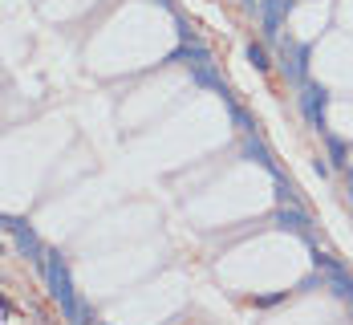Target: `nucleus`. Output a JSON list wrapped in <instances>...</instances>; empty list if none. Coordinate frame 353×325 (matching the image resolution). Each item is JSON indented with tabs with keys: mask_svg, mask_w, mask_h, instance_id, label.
Here are the masks:
<instances>
[{
	"mask_svg": "<svg viewBox=\"0 0 353 325\" xmlns=\"http://www.w3.org/2000/svg\"><path fill=\"white\" fill-rule=\"evenodd\" d=\"M272 224H276L281 232H292V236H301L309 248L317 244V236H313V216H309L301 204H281V208H276V216H272Z\"/></svg>",
	"mask_w": 353,
	"mask_h": 325,
	"instance_id": "4",
	"label": "nucleus"
},
{
	"mask_svg": "<svg viewBox=\"0 0 353 325\" xmlns=\"http://www.w3.org/2000/svg\"><path fill=\"white\" fill-rule=\"evenodd\" d=\"M223 102H228V114H232V122H236V126H240V130H244V135H252V130H256V126H260V122H256V118H252V114H248V110L240 106V102H236V98H232V94H228V98H223Z\"/></svg>",
	"mask_w": 353,
	"mask_h": 325,
	"instance_id": "11",
	"label": "nucleus"
},
{
	"mask_svg": "<svg viewBox=\"0 0 353 325\" xmlns=\"http://www.w3.org/2000/svg\"><path fill=\"white\" fill-rule=\"evenodd\" d=\"M313 171H317L321 179H325V175L333 171V163H329V159H313Z\"/></svg>",
	"mask_w": 353,
	"mask_h": 325,
	"instance_id": "16",
	"label": "nucleus"
},
{
	"mask_svg": "<svg viewBox=\"0 0 353 325\" xmlns=\"http://www.w3.org/2000/svg\"><path fill=\"white\" fill-rule=\"evenodd\" d=\"M175 29H179V37H183V41H195V29H191L183 17H175Z\"/></svg>",
	"mask_w": 353,
	"mask_h": 325,
	"instance_id": "15",
	"label": "nucleus"
},
{
	"mask_svg": "<svg viewBox=\"0 0 353 325\" xmlns=\"http://www.w3.org/2000/svg\"><path fill=\"white\" fill-rule=\"evenodd\" d=\"M12 236H17V253L25 256V260H33L37 268L45 273V253H49V248L41 244V236L33 232V224H25V228H17Z\"/></svg>",
	"mask_w": 353,
	"mask_h": 325,
	"instance_id": "6",
	"label": "nucleus"
},
{
	"mask_svg": "<svg viewBox=\"0 0 353 325\" xmlns=\"http://www.w3.org/2000/svg\"><path fill=\"white\" fill-rule=\"evenodd\" d=\"M301 94H296V102H301V114H305V122L317 130V135H325L329 130V90L321 86V81H301L296 86Z\"/></svg>",
	"mask_w": 353,
	"mask_h": 325,
	"instance_id": "3",
	"label": "nucleus"
},
{
	"mask_svg": "<svg viewBox=\"0 0 353 325\" xmlns=\"http://www.w3.org/2000/svg\"><path fill=\"white\" fill-rule=\"evenodd\" d=\"M281 301H284V293H268V297H256V309H272Z\"/></svg>",
	"mask_w": 353,
	"mask_h": 325,
	"instance_id": "14",
	"label": "nucleus"
},
{
	"mask_svg": "<svg viewBox=\"0 0 353 325\" xmlns=\"http://www.w3.org/2000/svg\"><path fill=\"white\" fill-rule=\"evenodd\" d=\"M159 4H163V8H171V0H159Z\"/></svg>",
	"mask_w": 353,
	"mask_h": 325,
	"instance_id": "18",
	"label": "nucleus"
},
{
	"mask_svg": "<svg viewBox=\"0 0 353 325\" xmlns=\"http://www.w3.org/2000/svg\"><path fill=\"white\" fill-rule=\"evenodd\" d=\"M45 285H49V297L61 305V313H65V322H81V297L73 289V277H70V260L61 248H49L45 253Z\"/></svg>",
	"mask_w": 353,
	"mask_h": 325,
	"instance_id": "1",
	"label": "nucleus"
},
{
	"mask_svg": "<svg viewBox=\"0 0 353 325\" xmlns=\"http://www.w3.org/2000/svg\"><path fill=\"white\" fill-rule=\"evenodd\" d=\"M240 155H244L248 163H256V167L272 171V175L281 171V167H276V159H272V150H268V146H264L260 139H256V130H252V135H244V143H240Z\"/></svg>",
	"mask_w": 353,
	"mask_h": 325,
	"instance_id": "7",
	"label": "nucleus"
},
{
	"mask_svg": "<svg viewBox=\"0 0 353 325\" xmlns=\"http://www.w3.org/2000/svg\"><path fill=\"white\" fill-rule=\"evenodd\" d=\"M321 139H325V150H329V163H333V167H350V143H345L341 135H329V130H325Z\"/></svg>",
	"mask_w": 353,
	"mask_h": 325,
	"instance_id": "10",
	"label": "nucleus"
},
{
	"mask_svg": "<svg viewBox=\"0 0 353 325\" xmlns=\"http://www.w3.org/2000/svg\"><path fill=\"white\" fill-rule=\"evenodd\" d=\"M345 195H350V204H353V167H345Z\"/></svg>",
	"mask_w": 353,
	"mask_h": 325,
	"instance_id": "17",
	"label": "nucleus"
},
{
	"mask_svg": "<svg viewBox=\"0 0 353 325\" xmlns=\"http://www.w3.org/2000/svg\"><path fill=\"white\" fill-rule=\"evenodd\" d=\"M292 4H296V0H260V4H256V17H260V33L268 37V41H276V37L284 33V21H288Z\"/></svg>",
	"mask_w": 353,
	"mask_h": 325,
	"instance_id": "5",
	"label": "nucleus"
},
{
	"mask_svg": "<svg viewBox=\"0 0 353 325\" xmlns=\"http://www.w3.org/2000/svg\"><path fill=\"white\" fill-rule=\"evenodd\" d=\"M276 57H281V73L288 86H301L305 77H309V57H313V49L305 45V41H296V37H276Z\"/></svg>",
	"mask_w": 353,
	"mask_h": 325,
	"instance_id": "2",
	"label": "nucleus"
},
{
	"mask_svg": "<svg viewBox=\"0 0 353 325\" xmlns=\"http://www.w3.org/2000/svg\"><path fill=\"white\" fill-rule=\"evenodd\" d=\"M167 61H183V66H208V61H215V53L203 45V41H199V37H195V41H183L175 53L167 57Z\"/></svg>",
	"mask_w": 353,
	"mask_h": 325,
	"instance_id": "8",
	"label": "nucleus"
},
{
	"mask_svg": "<svg viewBox=\"0 0 353 325\" xmlns=\"http://www.w3.org/2000/svg\"><path fill=\"white\" fill-rule=\"evenodd\" d=\"M248 61H252V70H256V73L272 70V57H268V49H264V45H256V41L248 45Z\"/></svg>",
	"mask_w": 353,
	"mask_h": 325,
	"instance_id": "12",
	"label": "nucleus"
},
{
	"mask_svg": "<svg viewBox=\"0 0 353 325\" xmlns=\"http://www.w3.org/2000/svg\"><path fill=\"white\" fill-rule=\"evenodd\" d=\"M191 70V81L195 86H203V90H212V94H219V98H228L232 90H228V81L219 77V70H215V61H208V66H187Z\"/></svg>",
	"mask_w": 353,
	"mask_h": 325,
	"instance_id": "9",
	"label": "nucleus"
},
{
	"mask_svg": "<svg viewBox=\"0 0 353 325\" xmlns=\"http://www.w3.org/2000/svg\"><path fill=\"white\" fill-rule=\"evenodd\" d=\"M272 179H276V199H281V204H301V195H296V187H292V183L284 179L281 171H276Z\"/></svg>",
	"mask_w": 353,
	"mask_h": 325,
	"instance_id": "13",
	"label": "nucleus"
},
{
	"mask_svg": "<svg viewBox=\"0 0 353 325\" xmlns=\"http://www.w3.org/2000/svg\"><path fill=\"white\" fill-rule=\"evenodd\" d=\"M350 313H353V301H350Z\"/></svg>",
	"mask_w": 353,
	"mask_h": 325,
	"instance_id": "19",
	"label": "nucleus"
}]
</instances>
